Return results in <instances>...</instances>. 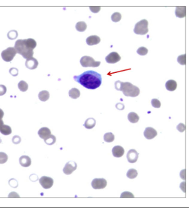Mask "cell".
<instances>
[{
	"mask_svg": "<svg viewBox=\"0 0 193 208\" xmlns=\"http://www.w3.org/2000/svg\"><path fill=\"white\" fill-rule=\"evenodd\" d=\"M74 79L84 88L89 90H95L101 85L102 79L100 74L95 71H87L81 75L75 76Z\"/></svg>",
	"mask_w": 193,
	"mask_h": 208,
	"instance_id": "cell-1",
	"label": "cell"
},
{
	"mask_svg": "<svg viewBox=\"0 0 193 208\" xmlns=\"http://www.w3.org/2000/svg\"><path fill=\"white\" fill-rule=\"evenodd\" d=\"M117 90L122 91L123 94L127 97H136L140 94V89L129 82H122L118 81L115 83Z\"/></svg>",
	"mask_w": 193,
	"mask_h": 208,
	"instance_id": "cell-2",
	"label": "cell"
},
{
	"mask_svg": "<svg viewBox=\"0 0 193 208\" xmlns=\"http://www.w3.org/2000/svg\"><path fill=\"white\" fill-rule=\"evenodd\" d=\"M14 48L16 49L17 53L20 54L25 59L27 60L33 57L34 53V50L27 47V45L24 42V40H17L16 44H15Z\"/></svg>",
	"mask_w": 193,
	"mask_h": 208,
	"instance_id": "cell-3",
	"label": "cell"
},
{
	"mask_svg": "<svg viewBox=\"0 0 193 208\" xmlns=\"http://www.w3.org/2000/svg\"><path fill=\"white\" fill-rule=\"evenodd\" d=\"M148 21L142 19L136 24L134 28V33L138 35H145L148 33Z\"/></svg>",
	"mask_w": 193,
	"mask_h": 208,
	"instance_id": "cell-4",
	"label": "cell"
},
{
	"mask_svg": "<svg viewBox=\"0 0 193 208\" xmlns=\"http://www.w3.org/2000/svg\"><path fill=\"white\" fill-rule=\"evenodd\" d=\"M80 63H81V66L83 68H97L100 65L101 62L100 61H95L94 58L90 57V56H83L80 60Z\"/></svg>",
	"mask_w": 193,
	"mask_h": 208,
	"instance_id": "cell-5",
	"label": "cell"
},
{
	"mask_svg": "<svg viewBox=\"0 0 193 208\" xmlns=\"http://www.w3.org/2000/svg\"><path fill=\"white\" fill-rule=\"evenodd\" d=\"M16 54L17 52L14 47H8L1 52V58L4 61L10 62L12 61Z\"/></svg>",
	"mask_w": 193,
	"mask_h": 208,
	"instance_id": "cell-6",
	"label": "cell"
},
{
	"mask_svg": "<svg viewBox=\"0 0 193 208\" xmlns=\"http://www.w3.org/2000/svg\"><path fill=\"white\" fill-rule=\"evenodd\" d=\"M91 185L95 189H104L107 185V181L104 178H95L92 180Z\"/></svg>",
	"mask_w": 193,
	"mask_h": 208,
	"instance_id": "cell-7",
	"label": "cell"
},
{
	"mask_svg": "<svg viewBox=\"0 0 193 208\" xmlns=\"http://www.w3.org/2000/svg\"><path fill=\"white\" fill-rule=\"evenodd\" d=\"M40 184L44 189H50L54 185V180L50 177L42 176L39 180Z\"/></svg>",
	"mask_w": 193,
	"mask_h": 208,
	"instance_id": "cell-8",
	"label": "cell"
},
{
	"mask_svg": "<svg viewBox=\"0 0 193 208\" xmlns=\"http://www.w3.org/2000/svg\"><path fill=\"white\" fill-rule=\"evenodd\" d=\"M77 164L75 162L70 161L67 162L66 166L63 168V173L66 175H70L77 169Z\"/></svg>",
	"mask_w": 193,
	"mask_h": 208,
	"instance_id": "cell-9",
	"label": "cell"
},
{
	"mask_svg": "<svg viewBox=\"0 0 193 208\" xmlns=\"http://www.w3.org/2000/svg\"><path fill=\"white\" fill-rule=\"evenodd\" d=\"M106 61L108 62V63L110 64H114L120 61L121 60V57L119 54L117 53V52H111V53L108 54V55L106 57Z\"/></svg>",
	"mask_w": 193,
	"mask_h": 208,
	"instance_id": "cell-10",
	"label": "cell"
},
{
	"mask_svg": "<svg viewBox=\"0 0 193 208\" xmlns=\"http://www.w3.org/2000/svg\"><path fill=\"white\" fill-rule=\"evenodd\" d=\"M138 155H139V153L137 152V151L135 149H131L128 151L127 155L128 161L130 163H135L138 159Z\"/></svg>",
	"mask_w": 193,
	"mask_h": 208,
	"instance_id": "cell-11",
	"label": "cell"
},
{
	"mask_svg": "<svg viewBox=\"0 0 193 208\" xmlns=\"http://www.w3.org/2000/svg\"><path fill=\"white\" fill-rule=\"evenodd\" d=\"M144 135L147 140H151L157 135V131L151 127H148L145 129L144 132Z\"/></svg>",
	"mask_w": 193,
	"mask_h": 208,
	"instance_id": "cell-12",
	"label": "cell"
},
{
	"mask_svg": "<svg viewBox=\"0 0 193 208\" xmlns=\"http://www.w3.org/2000/svg\"><path fill=\"white\" fill-rule=\"evenodd\" d=\"M25 65L28 69H34L37 68V67H38V62L36 58L32 57L31 58H29V59H27V60H26Z\"/></svg>",
	"mask_w": 193,
	"mask_h": 208,
	"instance_id": "cell-13",
	"label": "cell"
},
{
	"mask_svg": "<svg viewBox=\"0 0 193 208\" xmlns=\"http://www.w3.org/2000/svg\"><path fill=\"white\" fill-rule=\"evenodd\" d=\"M112 153L114 157H120L124 154V149L121 146H116L112 149Z\"/></svg>",
	"mask_w": 193,
	"mask_h": 208,
	"instance_id": "cell-14",
	"label": "cell"
},
{
	"mask_svg": "<svg viewBox=\"0 0 193 208\" xmlns=\"http://www.w3.org/2000/svg\"><path fill=\"white\" fill-rule=\"evenodd\" d=\"M101 39L99 36H89L86 39V43L87 45H90V46H92V45H95L99 44L100 42Z\"/></svg>",
	"mask_w": 193,
	"mask_h": 208,
	"instance_id": "cell-15",
	"label": "cell"
},
{
	"mask_svg": "<svg viewBox=\"0 0 193 208\" xmlns=\"http://www.w3.org/2000/svg\"><path fill=\"white\" fill-rule=\"evenodd\" d=\"M51 135V131L47 127H43L39 130L38 131V135L40 136V138L43 139V140H45V139Z\"/></svg>",
	"mask_w": 193,
	"mask_h": 208,
	"instance_id": "cell-16",
	"label": "cell"
},
{
	"mask_svg": "<svg viewBox=\"0 0 193 208\" xmlns=\"http://www.w3.org/2000/svg\"><path fill=\"white\" fill-rule=\"evenodd\" d=\"M19 163L24 167H28L31 164V160L29 156L22 155L19 158Z\"/></svg>",
	"mask_w": 193,
	"mask_h": 208,
	"instance_id": "cell-17",
	"label": "cell"
},
{
	"mask_svg": "<svg viewBox=\"0 0 193 208\" xmlns=\"http://www.w3.org/2000/svg\"><path fill=\"white\" fill-rule=\"evenodd\" d=\"M176 16L179 18H182V17H186V6H179V7L176 8L175 10Z\"/></svg>",
	"mask_w": 193,
	"mask_h": 208,
	"instance_id": "cell-18",
	"label": "cell"
},
{
	"mask_svg": "<svg viewBox=\"0 0 193 208\" xmlns=\"http://www.w3.org/2000/svg\"><path fill=\"white\" fill-rule=\"evenodd\" d=\"M165 88L168 91H174L177 88V82L174 80H169L166 82Z\"/></svg>",
	"mask_w": 193,
	"mask_h": 208,
	"instance_id": "cell-19",
	"label": "cell"
},
{
	"mask_svg": "<svg viewBox=\"0 0 193 208\" xmlns=\"http://www.w3.org/2000/svg\"><path fill=\"white\" fill-rule=\"evenodd\" d=\"M24 42H25V44L27 45V47H29V49H32V50H34V49L36 48V47L37 45L36 40H34V39H32V38L25 39V40H24Z\"/></svg>",
	"mask_w": 193,
	"mask_h": 208,
	"instance_id": "cell-20",
	"label": "cell"
},
{
	"mask_svg": "<svg viewBox=\"0 0 193 208\" xmlns=\"http://www.w3.org/2000/svg\"><path fill=\"white\" fill-rule=\"evenodd\" d=\"M38 98L42 101H47L49 98V92L46 90L41 91L38 94Z\"/></svg>",
	"mask_w": 193,
	"mask_h": 208,
	"instance_id": "cell-21",
	"label": "cell"
},
{
	"mask_svg": "<svg viewBox=\"0 0 193 208\" xmlns=\"http://www.w3.org/2000/svg\"><path fill=\"white\" fill-rule=\"evenodd\" d=\"M80 94H81V93H80V91L77 88H72L69 91V96L74 99L79 98Z\"/></svg>",
	"mask_w": 193,
	"mask_h": 208,
	"instance_id": "cell-22",
	"label": "cell"
},
{
	"mask_svg": "<svg viewBox=\"0 0 193 208\" xmlns=\"http://www.w3.org/2000/svg\"><path fill=\"white\" fill-rule=\"evenodd\" d=\"M128 120H129L130 122L133 123H137L138 121H139V116H138L136 112H130V113L128 114Z\"/></svg>",
	"mask_w": 193,
	"mask_h": 208,
	"instance_id": "cell-23",
	"label": "cell"
},
{
	"mask_svg": "<svg viewBox=\"0 0 193 208\" xmlns=\"http://www.w3.org/2000/svg\"><path fill=\"white\" fill-rule=\"evenodd\" d=\"M95 124H96V121H95V119L89 118L86 121L85 123H84V126L88 129H91L95 127Z\"/></svg>",
	"mask_w": 193,
	"mask_h": 208,
	"instance_id": "cell-24",
	"label": "cell"
},
{
	"mask_svg": "<svg viewBox=\"0 0 193 208\" xmlns=\"http://www.w3.org/2000/svg\"><path fill=\"white\" fill-rule=\"evenodd\" d=\"M0 132H1V134H3L4 135H8L11 134L12 129L9 126L4 124L3 126L1 127V129H0Z\"/></svg>",
	"mask_w": 193,
	"mask_h": 208,
	"instance_id": "cell-25",
	"label": "cell"
},
{
	"mask_svg": "<svg viewBox=\"0 0 193 208\" xmlns=\"http://www.w3.org/2000/svg\"><path fill=\"white\" fill-rule=\"evenodd\" d=\"M86 29H87V25H86V22H79L77 23V25H76V29H77L78 31H85Z\"/></svg>",
	"mask_w": 193,
	"mask_h": 208,
	"instance_id": "cell-26",
	"label": "cell"
},
{
	"mask_svg": "<svg viewBox=\"0 0 193 208\" xmlns=\"http://www.w3.org/2000/svg\"><path fill=\"white\" fill-rule=\"evenodd\" d=\"M127 176L130 179L136 178L138 176V172L135 169H130L127 173Z\"/></svg>",
	"mask_w": 193,
	"mask_h": 208,
	"instance_id": "cell-27",
	"label": "cell"
},
{
	"mask_svg": "<svg viewBox=\"0 0 193 208\" xmlns=\"http://www.w3.org/2000/svg\"><path fill=\"white\" fill-rule=\"evenodd\" d=\"M104 140L106 142H113L115 140V135L112 133H107L104 135Z\"/></svg>",
	"mask_w": 193,
	"mask_h": 208,
	"instance_id": "cell-28",
	"label": "cell"
},
{
	"mask_svg": "<svg viewBox=\"0 0 193 208\" xmlns=\"http://www.w3.org/2000/svg\"><path fill=\"white\" fill-rule=\"evenodd\" d=\"M18 88L22 92H26L28 90V84L25 81H21L18 83Z\"/></svg>",
	"mask_w": 193,
	"mask_h": 208,
	"instance_id": "cell-29",
	"label": "cell"
},
{
	"mask_svg": "<svg viewBox=\"0 0 193 208\" xmlns=\"http://www.w3.org/2000/svg\"><path fill=\"white\" fill-rule=\"evenodd\" d=\"M45 142L47 144H48V145H52L54 144H55V142H56V137L54 135H51L50 136H49L48 137L45 139Z\"/></svg>",
	"mask_w": 193,
	"mask_h": 208,
	"instance_id": "cell-30",
	"label": "cell"
},
{
	"mask_svg": "<svg viewBox=\"0 0 193 208\" xmlns=\"http://www.w3.org/2000/svg\"><path fill=\"white\" fill-rule=\"evenodd\" d=\"M121 18H122V15L118 12L114 13L111 16L112 21L114 22H118L119 21L121 20Z\"/></svg>",
	"mask_w": 193,
	"mask_h": 208,
	"instance_id": "cell-31",
	"label": "cell"
},
{
	"mask_svg": "<svg viewBox=\"0 0 193 208\" xmlns=\"http://www.w3.org/2000/svg\"><path fill=\"white\" fill-rule=\"evenodd\" d=\"M177 61L179 64L182 65H185L186 62V54H183V55L179 56L177 58Z\"/></svg>",
	"mask_w": 193,
	"mask_h": 208,
	"instance_id": "cell-32",
	"label": "cell"
},
{
	"mask_svg": "<svg viewBox=\"0 0 193 208\" xmlns=\"http://www.w3.org/2000/svg\"><path fill=\"white\" fill-rule=\"evenodd\" d=\"M8 155L4 152H0V164H4L7 162Z\"/></svg>",
	"mask_w": 193,
	"mask_h": 208,
	"instance_id": "cell-33",
	"label": "cell"
},
{
	"mask_svg": "<svg viewBox=\"0 0 193 208\" xmlns=\"http://www.w3.org/2000/svg\"><path fill=\"white\" fill-rule=\"evenodd\" d=\"M148 53V49L145 48L144 47H141L137 50V53L139 54L140 56H145Z\"/></svg>",
	"mask_w": 193,
	"mask_h": 208,
	"instance_id": "cell-34",
	"label": "cell"
},
{
	"mask_svg": "<svg viewBox=\"0 0 193 208\" xmlns=\"http://www.w3.org/2000/svg\"><path fill=\"white\" fill-rule=\"evenodd\" d=\"M151 105H152L153 107L156 108H159L161 105V103H160L159 100H158L156 99H154L151 100Z\"/></svg>",
	"mask_w": 193,
	"mask_h": 208,
	"instance_id": "cell-35",
	"label": "cell"
},
{
	"mask_svg": "<svg viewBox=\"0 0 193 208\" xmlns=\"http://www.w3.org/2000/svg\"><path fill=\"white\" fill-rule=\"evenodd\" d=\"M18 37V32L16 31H11L8 33V38L10 40H13Z\"/></svg>",
	"mask_w": 193,
	"mask_h": 208,
	"instance_id": "cell-36",
	"label": "cell"
},
{
	"mask_svg": "<svg viewBox=\"0 0 193 208\" xmlns=\"http://www.w3.org/2000/svg\"><path fill=\"white\" fill-rule=\"evenodd\" d=\"M9 72H10V74H11L12 76H13V77H16V76L18 74V69L14 68H10V70H9Z\"/></svg>",
	"mask_w": 193,
	"mask_h": 208,
	"instance_id": "cell-37",
	"label": "cell"
},
{
	"mask_svg": "<svg viewBox=\"0 0 193 208\" xmlns=\"http://www.w3.org/2000/svg\"><path fill=\"white\" fill-rule=\"evenodd\" d=\"M90 9L92 13H98L100 10L101 7H99V6H90Z\"/></svg>",
	"mask_w": 193,
	"mask_h": 208,
	"instance_id": "cell-38",
	"label": "cell"
},
{
	"mask_svg": "<svg viewBox=\"0 0 193 208\" xmlns=\"http://www.w3.org/2000/svg\"><path fill=\"white\" fill-rule=\"evenodd\" d=\"M6 92V88L5 85H0V96L5 94Z\"/></svg>",
	"mask_w": 193,
	"mask_h": 208,
	"instance_id": "cell-39",
	"label": "cell"
},
{
	"mask_svg": "<svg viewBox=\"0 0 193 208\" xmlns=\"http://www.w3.org/2000/svg\"><path fill=\"white\" fill-rule=\"evenodd\" d=\"M121 197H134V195L133 194H131V192H123L122 194H121Z\"/></svg>",
	"mask_w": 193,
	"mask_h": 208,
	"instance_id": "cell-40",
	"label": "cell"
},
{
	"mask_svg": "<svg viewBox=\"0 0 193 208\" xmlns=\"http://www.w3.org/2000/svg\"><path fill=\"white\" fill-rule=\"evenodd\" d=\"M177 129L179 130L180 132H183L186 129V126L183 123H179V126H177Z\"/></svg>",
	"mask_w": 193,
	"mask_h": 208,
	"instance_id": "cell-41",
	"label": "cell"
},
{
	"mask_svg": "<svg viewBox=\"0 0 193 208\" xmlns=\"http://www.w3.org/2000/svg\"><path fill=\"white\" fill-rule=\"evenodd\" d=\"M21 139L18 136H14L13 138V142L14 143V144H19V142H20Z\"/></svg>",
	"mask_w": 193,
	"mask_h": 208,
	"instance_id": "cell-42",
	"label": "cell"
},
{
	"mask_svg": "<svg viewBox=\"0 0 193 208\" xmlns=\"http://www.w3.org/2000/svg\"><path fill=\"white\" fill-rule=\"evenodd\" d=\"M116 108L117 109L120 110H122L124 109V105L123 103H118L116 104Z\"/></svg>",
	"mask_w": 193,
	"mask_h": 208,
	"instance_id": "cell-43",
	"label": "cell"
},
{
	"mask_svg": "<svg viewBox=\"0 0 193 208\" xmlns=\"http://www.w3.org/2000/svg\"><path fill=\"white\" fill-rule=\"evenodd\" d=\"M4 114V111L1 109H0V120H1V119L3 118Z\"/></svg>",
	"mask_w": 193,
	"mask_h": 208,
	"instance_id": "cell-44",
	"label": "cell"
},
{
	"mask_svg": "<svg viewBox=\"0 0 193 208\" xmlns=\"http://www.w3.org/2000/svg\"><path fill=\"white\" fill-rule=\"evenodd\" d=\"M3 125H4V121H3V120H0V129H1V127L3 126Z\"/></svg>",
	"mask_w": 193,
	"mask_h": 208,
	"instance_id": "cell-45",
	"label": "cell"
},
{
	"mask_svg": "<svg viewBox=\"0 0 193 208\" xmlns=\"http://www.w3.org/2000/svg\"><path fill=\"white\" fill-rule=\"evenodd\" d=\"M1 140H0V143H1Z\"/></svg>",
	"mask_w": 193,
	"mask_h": 208,
	"instance_id": "cell-46",
	"label": "cell"
}]
</instances>
